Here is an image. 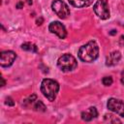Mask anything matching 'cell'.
<instances>
[{
    "label": "cell",
    "mask_w": 124,
    "mask_h": 124,
    "mask_svg": "<svg viewBox=\"0 0 124 124\" xmlns=\"http://www.w3.org/2000/svg\"><path fill=\"white\" fill-rule=\"evenodd\" d=\"M21 48L23 50H26V51H31V52H37L38 51V47L36 45L32 44V43H24L21 45Z\"/></svg>",
    "instance_id": "12"
},
{
    "label": "cell",
    "mask_w": 124,
    "mask_h": 124,
    "mask_svg": "<svg viewBox=\"0 0 124 124\" xmlns=\"http://www.w3.org/2000/svg\"><path fill=\"white\" fill-rule=\"evenodd\" d=\"M78 58L86 63L95 61L99 56V46L95 41H89L87 44L81 46L78 52Z\"/></svg>",
    "instance_id": "1"
},
{
    "label": "cell",
    "mask_w": 124,
    "mask_h": 124,
    "mask_svg": "<svg viewBox=\"0 0 124 124\" xmlns=\"http://www.w3.org/2000/svg\"><path fill=\"white\" fill-rule=\"evenodd\" d=\"M1 79H2V85H1V86H4V85L6 84V81H5L4 78H1Z\"/></svg>",
    "instance_id": "21"
},
{
    "label": "cell",
    "mask_w": 124,
    "mask_h": 124,
    "mask_svg": "<svg viewBox=\"0 0 124 124\" xmlns=\"http://www.w3.org/2000/svg\"><path fill=\"white\" fill-rule=\"evenodd\" d=\"M107 107L112 112H115L119 116L124 117V102L123 101L115 98H110L108 101Z\"/></svg>",
    "instance_id": "6"
},
{
    "label": "cell",
    "mask_w": 124,
    "mask_h": 124,
    "mask_svg": "<svg viewBox=\"0 0 124 124\" xmlns=\"http://www.w3.org/2000/svg\"><path fill=\"white\" fill-rule=\"evenodd\" d=\"M98 116V111L95 107H90L87 110L81 112V119L84 121H91Z\"/></svg>",
    "instance_id": "10"
},
{
    "label": "cell",
    "mask_w": 124,
    "mask_h": 124,
    "mask_svg": "<svg viewBox=\"0 0 124 124\" xmlns=\"http://www.w3.org/2000/svg\"><path fill=\"white\" fill-rule=\"evenodd\" d=\"M23 7V2L22 1H20V2H18L17 4H16V8L17 9H21Z\"/></svg>",
    "instance_id": "18"
},
{
    "label": "cell",
    "mask_w": 124,
    "mask_h": 124,
    "mask_svg": "<svg viewBox=\"0 0 124 124\" xmlns=\"http://www.w3.org/2000/svg\"><path fill=\"white\" fill-rule=\"evenodd\" d=\"M48 30L50 33L55 34L60 39H65L67 36V30L65 26L59 21H52L51 23H49Z\"/></svg>",
    "instance_id": "7"
},
{
    "label": "cell",
    "mask_w": 124,
    "mask_h": 124,
    "mask_svg": "<svg viewBox=\"0 0 124 124\" xmlns=\"http://www.w3.org/2000/svg\"><path fill=\"white\" fill-rule=\"evenodd\" d=\"M119 45L121 46H124V35H122L120 38H119Z\"/></svg>",
    "instance_id": "17"
},
{
    "label": "cell",
    "mask_w": 124,
    "mask_h": 124,
    "mask_svg": "<svg viewBox=\"0 0 124 124\" xmlns=\"http://www.w3.org/2000/svg\"><path fill=\"white\" fill-rule=\"evenodd\" d=\"M69 3L76 8H84L88 7L93 3V0H68Z\"/></svg>",
    "instance_id": "11"
},
{
    "label": "cell",
    "mask_w": 124,
    "mask_h": 124,
    "mask_svg": "<svg viewBox=\"0 0 124 124\" xmlns=\"http://www.w3.org/2000/svg\"><path fill=\"white\" fill-rule=\"evenodd\" d=\"M16 58V52L13 50H5L0 53V65L2 67H10L13 65Z\"/></svg>",
    "instance_id": "8"
},
{
    "label": "cell",
    "mask_w": 124,
    "mask_h": 124,
    "mask_svg": "<svg viewBox=\"0 0 124 124\" xmlns=\"http://www.w3.org/2000/svg\"><path fill=\"white\" fill-rule=\"evenodd\" d=\"M5 104L8 105V106H10V107H13L15 105V102H14V100L11 97H7L6 98V101H5Z\"/></svg>",
    "instance_id": "16"
},
{
    "label": "cell",
    "mask_w": 124,
    "mask_h": 124,
    "mask_svg": "<svg viewBox=\"0 0 124 124\" xmlns=\"http://www.w3.org/2000/svg\"><path fill=\"white\" fill-rule=\"evenodd\" d=\"M116 33V31L115 30H111V32H110V35H114Z\"/></svg>",
    "instance_id": "22"
},
{
    "label": "cell",
    "mask_w": 124,
    "mask_h": 124,
    "mask_svg": "<svg viewBox=\"0 0 124 124\" xmlns=\"http://www.w3.org/2000/svg\"><path fill=\"white\" fill-rule=\"evenodd\" d=\"M121 83L124 84V72H122V78H121Z\"/></svg>",
    "instance_id": "20"
},
{
    "label": "cell",
    "mask_w": 124,
    "mask_h": 124,
    "mask_svg": "<svg viewBox=\"0 0 124 124\" xmlns=\"http://www.w3.org/2000/svg\"><path fill=\"white\" fill-rule=\"evenodd\" d=\"M51 8L56 16L62 19H65L70 16V9L68 5L62 0H54L51 3Z\"/></svg>",
    "instance_id": "4"
},
{
    "label": "cell",
    "mask_w": 124,
    "mask_h": 124,
    "mask_svg": "<svg viewBox=\"0 0 124 124\" xmlns=\"http://www.w3.org/2000/svg\"><path fill=\"white\" fill-rule=\"evenodd\" d=\"M57 66L63 72H71L78 67V62L73 55L66 53L58 58Z\"/></svg>",
    "instance_id": "3"
},
{
    "label": "cell",
    "mask_w": 124,
    "mask_h": 124,
    "mask_svg": "<svg viewBox=\"0 0 124 124\" xmlns=\"http://www.w3.org/2000/svg\"><path fill=\"white\" fill-rule=\"evenodd\" d=\"M112 78L111 77H104L103 79H102V82L105 86H109L112 84Z\"/></svg>",
    "instance_id": "15"
},
{
    "label": "cell",
    "mask_w": 124,
    "mask_h": 124,
    "mask_svg": "<svg viewBox=\"0 0 124 124\" xmlns=\"http://www.w3.org/2000/svg\"><path fill=\"white\" fill-rule=\"evenodd\" d=\"M94 13L101 19H108L109 17L108 5L106 0H97L93 7Z\"/></svg>",
    "instance_id": "5"
},
{
    "label": "cell",
    "mask_w": 124,
    "mask_h": 124,
    "mask_svg": "<svg viewBox=\"0 0 124 124\" xmlns=\"http://www.w3.org/2000/svg\"><path fill=\"white\" fill-rule=\"evenodd\" d=\"M105 121H108V122H110V123H115V122L120 123L121 122L118 118L114 117L112 114H105Z\"/></svg>",
    "instance_id": "14"
},
{
    "label": "cell",
    "mask_w": 124,
    "mask_h": 124,
    "mask_svg": "<svg viewBox=\"0 0 124 124\" xmlns=\"http://www.w3.org/2000/svg\"><path fill=\"white\" fill-rule=\"evenodd\" d=\"M121 59V54L118 50H114L112 52H110L107 58H106V65L108 66V67H111V66H115L119 60Z\"/></svg>",
    "instance_id": "9"
},
{
    "label": "cell",
    "mask_w": 124,
    "mask_h": 124,
    "mask_svg": "<svg viewBox=\"0 0 124 124\" xmlns=\"http://www.w3.org/2000/svg\"><path fill=\"white\" fill-rule=\"evenodd\" d=\"M33 108H34V110H36V111H46V106L44 105V103L42 102V101H40V100H37V101H35V103L33 104Z\"/></svg>",
    "instance_id": "13"
},
{
    "label": "cell",
    "mask_w": 124,
    "mask_h": 124,
    "mask_svg": "<svg viewBox=\"0 0 124 124\" xmlns=\"http://www.w3.org/2000/svg\"><path fill=\"white\" fill-rule=\"evenodd\" d=\"M59 91V84L56 80L51 78H45L41 83V92L50 102L54 101Z\"/></svg>",
    "instance_id": "2"
},
{
    "label": "cell",
    "mask_w": 124,
    "mask_h": 124,
    "mask_svg": "<svg viewBox=\"0 0 124 124\" xmlns=\"http://www.w3.org/2000/svg\"><path fill=\"white\" fill-rule=\"evenodd\" d=\"M42 21H43V18H40V20L37 19V21H36L37 22V25H41L42 24Z\"/></svg>",
    "instance_id": "19"
}]
</instances>
